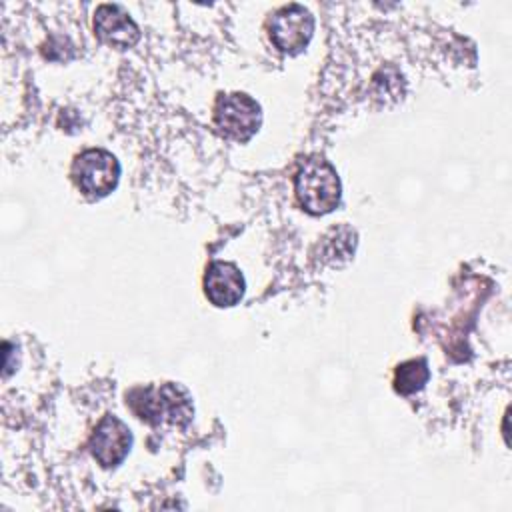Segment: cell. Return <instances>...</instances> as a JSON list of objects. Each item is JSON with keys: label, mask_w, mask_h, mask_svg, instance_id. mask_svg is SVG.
<instances>
[{"label": "cell", "mask_w": 512, "mask_h": 512, "mask_svg": "<svg viewBox=\"0 0 512 512\" xmlns=\"http://www.w3.org/2000/svg\"><path fill=\"white\" fill-rule=\"evenodd\" d=\"M300 206L310 214H326L340 204L342 184L336 168L322 156L306 158L294 178Z\"/></svg>", "instance_id": "obj_1"}, {"label": "cell", "mask_w": 512, "mask_h": 512, "mask_svg": "<svg viewBox=\"0 0 512 512\" xmlns=\"http://www.w3.org/2000/svg\"><path fill=\"white\" fill-rule=\"evenodd\" d=\"M128 404L140 420L150 424H186L192 416V402L186 388L172 382L160 388H134L128 394Z\"/></svg>", "instance_id": "obj_2"}, {"label": "cell", "mask_w": 512, "mask_h": 512, "mask_svg": "<svg viewBox=\"0 0 512 512\" xmlns=\"http://www.w3.org/2000/svg\"><path fill=\"white\" fill-rule=\"evenodd\" d=\"M120 178V164L114 154L102 148H90L72 162V180L88 198L110 194Z\"/></svg>", "instance_id": "obj_3"}, {"label": "cell", "mask_w": 512, "mask_h": 512, "mask_svg": "<svg viewBox=\"0 0 512 512\" xmlns=\"http://www.w3.org/2000/svg\"><path fill=\"white\" fill-rule=\"evenodd\" d=\"M260 120V106L248 94L234 92L218 96L214 106V122L224 136L244 142L258 130Z\"/></svg>", "instance_id": "obj_4"}, {"label": "cell", "mask_w": 512, "mask_h": 512, "mask_svg": "<svg viewBox=\"0 0 512 512\" xmlns=\"http://www.w3.org/2000/svg\"><path fill=\"white\" fill-rule=\"evenodd\" d=\"M270 40L282 52L296 54L306 48L314 32V16L300 4L278 8L268 20Z\"/></svg>", "instance_id": "obj_5"}, {"label": "cell", "mask_w": 512, "mask_h": 512, "mask_svg": "<svg viewBox=\"0 0 512 512\" xmlns=\"http://www.w3.org/2000/svg\"><path fill=\"white\" fill-rule=\"evenodd\" d=\"M90 452L104 468L118 466L130 452L132 434L130 428L114 414H106L90 438Z\"/></svg>", "instance_id": "obj_6"}, {"label": "cell", "mask_w": 512, "mask_h": 512, "mask_svg": "<svg viewBox=\"0 0 512 512\" xmlns=\"http://www.w3.org/2000/svg\"><path fill=\"white\" fill-rule=\"evenodd\" d=\"M98 38L114 48H130L138 42L140 30L120 4H102L94 14Z\"/></svg>", "instance_id": "obj_7"}, {"label": "cell", "mask_w": 512, "mask_h": 512, "mask_svg": "<svg viewBox=\"0 0 512 512\" xmlns=\"http://www.w3.org/2000/svg\"><path fill=\"white\" fill-rule=\"evenodd\" d=\"M204 290L212 304L234 306L244 294V278L232 262L216 260L206 270Z\"/></svg>", "instance_id": "obj_8"}, {"label": "cell", "mask_w": 512, "mask_h": 512, "mask_svg": "<svg viewBox=\"0 0 512 512\" xmlns=\"http://www.w3.org/2000/svg\"><path fill=\"white\" fill-rule=\"evenodd\" d=\"M430 378V370L424 358H412L402 362L394 374V388L400 394H412L420 390Z\"/></svg>", "instance_id": "obj_9"}]
</instances>
